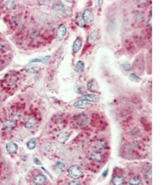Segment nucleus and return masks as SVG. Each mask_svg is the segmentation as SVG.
Returning a JSON list of instances; mask_svg holds the SVG:
<instances>
[{"label": "nucleus", "instance_id": "nucleus-1", "mask_svg": "<svg viewBox=\"0 0 165 185\" xmlns=\"http://www.w3.org/2000/svg\"><path fill=\"white\" fill-rule=\"evenodd\" d=\"M53 9L57 12H62L66 14H71V9L68 6H65L61 1H56L53 3Z\"/></svg>", "mask_w": 165, "mask_h": 185}, {"label": "nucleus", "instance_id": "nucleus-2", "mask_svg": "<svg viewBox=\"0 0 165 185\" xmlns=\"http://www.w3.org/2000/svg\"><path fill=\"white\" fill-rule=\"evenodd\" d=\"M69 176L73 179H79L82 175V170L80 167L77 165H73L68 169Z\"/></svg>", "mask_w": 165, "mask_h": 185}, {"label": "nucleus", "instance_id": "nucleus-3", "mask_svg": "<svg viewBox=\"0 0 165 185\" xmlns=\"http://www.w3.org/2000/svg\"><path fill=\"white\" fill-rule=\"evenodd\" d=\"M76 124L80 126H84L88 125L89 119L87 115L84 114H79L77 115L74 118Z\"/></svg>", "mask_w": 165, "mask_h": 185}, {"label": "nucleus", "instance_id": "nucleus-4", "mask_svg": "<svg viewBox=\"0 0 165 185\" xmlns=\"http://www.w3.org/2000/svg\"><path fill=\"white\" fill-rule=\"evenodd\" d=\"M73 106L79 109H85L92 106V104L84 99L77 101L73 104Z\"/></svg>", "mask_w": 165, "mask_h": 185}, {"label": "nucleus", "instance_id": "nucleus-5", "mask_svg": "<svg viewBox=\"0 0 165 185\" xmlns=\"http://www.w3.org/2000/svg\"><path fill=\"white\" fill-rule=\"evenodd\" d=\"M87 89L92 92L96 93L99 91V85L97 80L95 79H91L87 82Z\"/></svg>", "mask_w": 165, "mask_h": 185}, {"label": "nucleus", "instance_id": "nucleus-6", "mask_svg": "<svg viewBox=\"0 0 165 185\" xmlns=\"http://www.w3.org/2000/svg\"><path fill=\"white\" fill-rule=\"evenodd\" d=\"M84 20L87 23H92L94 20V15L92 11L90 9H86L84 10L83 15H82Z\"/></svg>", "mask_w": 165, "mask_h": 185}, {"label": "nucleus", "instance_id": "nucleus-7", "mask_svg": "<svg viewBox=\"0 0 165 185\" xmlns=\"http://www.w3.org/2000/svg\"><path fill=\"white\" fill-rule=\"evenodd\" d=\"M67 32L66 26L64 25H61L58 27L56 32V38L58 40H61L64 37L65 35Z\"/></svg>", "mask_w": 165, "mask_h": 185}, {"label": "nucleus", "instance_id": "nucleus-8", "mask_svg": "<svg viewBox=\"0 0 165 185\" xmlns=\"http://www.w3.org/2000/svg\"><path fill=\"white\" fill-rule=\"evenodd\" d=\"M18 78L16 75H13V74H9L8 75H7L5 78V83L6 84H8V85H13L16 83V82H17Z\"/></svg>", "mask_w": 165, "mask_h": 185}, {"label": "nucleus", "instance_id": "nucleus-9", "mask_svg": "<svg viewBox=\"0 0 165 185\" xmlns=\"http://www.w3.org/2000/svg\"><path fill=\"white\" fill-rule=\"evenodd\" d=\"M69 137V134L68 132H63L57 136L56 140L60 143H64L68 140Z\"/></svg>", "mask_w": 165, "mask_h": 185}, {"label": "nucleus", "instance_id": "nucleus-10", "mask_svg": "<svg viewBox=\"0 0 165 185\" xmlns=\"http://www.w3.org/2000/svg\"><path fill=\"white\" fill-rule=\"evenodd\" d=\"M82 38L80 37H77L76 40L74 41L73 46V51L74 53H77L79 51L82 47Z\"/></svg>", "mask_w": 165, "mask_h": 185}, {"label": "nucleus", "instance_id": "nucleus-11", "mask_svg": "<svg viewBox=\"0 0 165 185\" xmlns=\"http://www.w3.org/2000/svg\"><path fill=\"white\" fill-rule=\"evenodd\" d=\"M82 99L90 102H97L99 101V97L93 94H86L82 96Z\"/></svg>", "mask_w": 165, "mask_h": 185}, {"label": "nucleus", "instance_id": "nucleus-12", "mask_svg": "<svg viewBox=\"0 0 165 185\" xmlns=\"http://www.w3.org/2000/svg\"><path fill=\"white\" fill-rule=\"evenodd\" d=\"M6 148L7 151L9 154H14L15 153H16L17 150V146L14 143L10 142L6 144Z\"/></svg>", "mask_w": 165, "mask_h": 185}, {"label": "nucleus", "instance_id": "nucleus-13", "mask_svg": "<svg viewBox=\"0 0 165 185\" xmlns=\"http://www.w3.org/2000/svg\"><path fill=\"white\" fill-rule=\"evenodd\" d=\"M37 121L36 119H35L32 116H28L26 119V122H25V125L28 129H31L32 127H33L35 124H36Z\"/></svg>", "mask_w": 165, "mask_h": 185}, {"label": "nucleus", "instance_id": "nucleus-14", "mask_svg": "<svg viewBox=\"0 0 165 185\" xmlns=\"http://www.w3.org/2000/svg\"><path fill=\"white\" fill-rule=\"evenodd\" d=\"M76 23L80 27H84L86 26V22L82 17L81 14L79 13H77L76 15V18H75Z\"/></svg>", "mask_w": 165, "mask_h": 185}, {"label": "nucleus", "instance_id": "nucleus-15", "mask_svg": "<svg viewBox=\"0 0 165 185\" xmlns=\"http://www.w3.org/2000/svg\"><path fill=\"white\" fill-rule=\"evenodd\" d=\"M84 63L82 61H78L75 65L74 71L78 74H81L84 71Z\"/></svg>", "mask_w": 165, "mask_h": 185}, {"label": "nucleus", "instance_id": "nucleus-16", "mask_svg": "<svg viewBox=\"0 0 165 185\" xmlns=\"http://www.w3.org/2000/svg\"><path fill=\"white\" fill-rule=\"evenodd\" d=\"M90 157L92 160H93V161L97 162H101L103 159V156L100 152L94 151L91 154Z\"/></svg>", "mask_w": 165, "mask_h": 185}, {"label": "nucleus", "instance_id": "nucleus-17", "mask_svg": "<svg viewBox=\"0 0 165 185\" xmlns=\"http://www.w3.org/2000/svg\"><path fill=\"white\" fill-rule=\"evenodd\" d=\"M112 182L114 185H123L124 183V178L121 175H117L113 177Z\"/></svg>", "mask_w": 165, "mask_h": 185}, {"label": "nucleus", "instance_id": "nucleus-18", "mask_svg": "<svg viewBox=\"0 0 165 185\" xmlns=\"http://www.w3.org/2000/svg\"><path fill=\"white\" fill-rule=\"evenodd\" d=\"M46 177L43 175H39L35 177L33 179V182L37 185H42L46 181Z\"/></svg>", "mask_w": 165, "mask_h": 185}, {"label": "nucleus", "instance_id": "nucleus-19", "mask_svg": "<svg viewBox=\"0 0 165 185\" xmlns=\"http://www.w3.org/2000/svg\"><path fill=\"white\" fill-rule=\"evenodd\" d=\"M65 169V165L63 163L58 162H57L54 166V171L57 173H61L64 171Z\"/></svg>", "mask_w": 165, "mask_h": 185}, {"label": "nucleus", "instance_id": "nucleus-20", "mask_svg": "<svg viewBox=\"0 0 165 185\" xmlns=\"http://www.w3.org/2000/svg\"><path fill=\"white\" fill-rule=\"evenodd\" d=\"M98 37H99L98 32L96 30L93 31L90 35L89 38V41H90V43H94L95 41L97 40Z\"/></svg>", "mask_w": 165, "mask_h": 185}, {"label": "nucleus", "instance_id": "nucleus-21", "mask_svg": "<svg viewBox=\"0 0 165 185\" xmlns=\"http://www.w3.org/2000/svg\"><path fill=\"white\" fill-rule=\"evenodd\" d=\"M35 146H36V140H35V138L31 139L27 143V147L29 149H33Z\"/></svg>", "mask_w": 165, "mask_h": 185}, {"label": "nucleus", "instance_id": "nucleus-22", "mask_svg": "<svg viewBox=\"0 0 165 185\" xmlns=\"http://www.w3.org/2000/svg\"><path fill=\"white\" fill-rule=\"evenodd\" d=\"M129 183L131 185H139L141 183V180L139 177H134L130 179Z\"/></svg>", "mask_w": 165, "mask_h": 185}, {"label": "nucleus", "instance_id": "nucleus-23", "mask_svg": "<svg viewBox=\"0 0 165 185\" xmlns=\"http://www.w3.org/2000/svg\"><path fill=\"white\" fill-rule=\"evenodd\" d=\"M76 88H77V92H78V93L79 94H84V93H86V88L84 86H82V85H78L76 86Z\"/></svg>", "mask_w": 165, "mask_h": 185}, {"label": "nucleus", "instance_id": "nucleus-24", "mask_svg": "<svg viewBox=\"0 0 165 185\" xmlns=\"http://www.w3.org/2000/svg\"><path fill=\"white\" fill-rule=\"evenodd\" d=\"M129 78H130V79H131L132 81H134V82H139V81H140V78H139L137 75H136L135 74H132L130 75V76H129Z\"/></svg>", "mask_w": 165, "mask_h": 185}, {"label": "nucleus", "instance_id": "nucleus-25", "mask_svg": "<svg viewBox=\"0 0 165 185\" xmlns=\"http://www.w3.org/2000/svg\"><path fill=\"white\" fill-rule=\"evenodd\" d=\"M123 67L126 71H129L132 68V65L129 62H124L123 64Z\"/></svg>", "mask_w": 165, "mask_h": 185}, {"label": "nucleus", "instance_id": "nucleus-26", "mask_svg": "<svg viewBox=\"0 0 165 185\" xmlns=\"http://www.w3.org/2000/svg\"><path fill=\"white\" fill-rule=\"evenodd\" d=\"M6 6L8 9H12L14 8L15 3L14 2H7L6 4Z\"/></svg>", "mask_w": 165, "mask_h": 185}, {"label": "nucleus", "instance_id": "nucleus-27", "mask_svg": "<svg viewBox=\"0 0 165 185\" xmlns=\"http://www.w3.org/2000/svg\"><path fill=\"white\" fill-rule=\"evenodd\" d=\"M69 185H80V183L76 181H72L69 182Z\"/></svg>", "mask_w": 165, "mask_h": 185}, {"label": "nucleus", "instance_id": "nucleus-28", "mask_svg": "<svg viewBox=\"0 0 165 185\" xmlns=\"http://www.w3.org/2000/svg\"><path fill=\"white\" fill-rule=\"evenodd\" d=\"M146 176H147V177H148V180L151 181V170L149 171L147 173V174Z\"/></svg>", "mask_w": 165, "mask_h": 185}, {"label": "nucleus", "instance_id": "nucleus-29", "mask_svg": "<svg viewBox=\"0 0 165 185\" xmlns=\"http://www.w3.org/2000/svg\"><path fill=\"white\" fill-rule=\"evenodd\" d=\"M35 162L36 163V164H41V163L40 162V161L38 159H35Z\"/></svg>", "mask_w": 165, "mask_h": 185}, {"label": "nucleus", "instance_id": "nucleus-30", "mask_svg": "<svg viewBox=\"0 0 165 185\" xmlns=\"http://www.w3.org/2000/svg\"><path fill=\"white\" fill-rule=\"evenodd\" d=\"M98 5H99V7H100L101 6V5L103 4V1H98Z\"/></svg>", "mask_w": 165, "mask_h": 185}, {"label": "nucleus", "instance_id": "nucleus-31", "mask_svg": "<svg viewBox=\"0 0 165 185\" xmlns=\"http://www.w3.org/2000/svg\"><path fill=\"white\" fill-rule=\"evenodd\" d=\"M2 49H3V46L2 44H0V52L2 51Z\"/></svg>", "mask_w": 165, "mask_h": 185}, {"label": "nucleus", "instance_id": "nucleus-32", "mask_svg": "<svg viewBox=\"0 0 165 185\" xmlns=\"http://www.w3.org/2000/svg\"><path fill=\"white\" fill-rule=\"evenodd\" d=\"M0 64H1V60H0Z\"/></svg>", "mask_w": 165, "mask_h": 185}]
</instances>
